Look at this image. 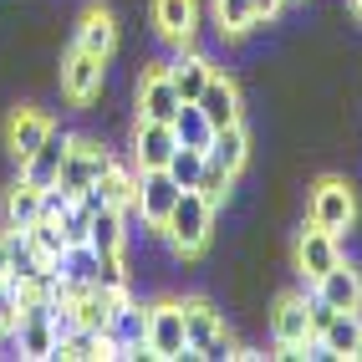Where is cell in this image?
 <instances>
[{
  "instance_id": "cell-1",
  "label": "cell",
  "mask_w": 362,
  "mask_h": 362,
  "mask_svg": "<svg viewBox=\"0 0 362 362\" xmlns=\"http://www.w3.org/2000/svg\"><path fill=\"white\" fill-rule=\"evenodd\" d=\"M158 235L168 240V250L179 260H194L209 245V235H214V204L199 194V189H184L179 204L168 209V220L158 225Z\"/></svg>"
},
{
  "instance_id": "cell-2",
  "label": "cell",
  "mask_w": 362,
  "mask_h": 362,
  "mask_svg": "<svg viewBox=\"0 0 362 362\" xmlns=\"http://www.w3.org/2000/svg\"><path fill=\"white\" fill-rule=\"evenodd\" d=\"M306 220L317 225V230H332V235L352 230V220H357V189L347 179H337V174H322L317 184H311Z\"/></svg>"
},
{
  "instance_id": "cell-3",
  "label": "cell",
  "mask_w": 362,
  "mask_h": 362,
  "mask_svg": "<svg viewBox=\"0 0 362 362\" xmlns=\"http://www.w3.org/2000/svg\"><path fill=\"white\" fill-rule=\"evenodd\" d=\"M311 337V311H306V291H286L271 306V342L281 347V357H301Z\"/></svg>"
},
{
  "instance_id": "cell-4",
  "label": "cell",
  "mask_w": 362,
  "mask_h": 362,
  "mask_svg": "<svg viewBox=\"0 0 362 362\" xmlns=\"http://www.w3.org/2000/svg\"><path fill=\"white\" fill-rule=\"evenodd\" d=\"M107 163H112V153L103 148V143H92V138H66V163H62V179H57V189L77 199L82 189H92V184H98V174H103Z\"/></svg>"
},
{
  "instance_id": "cell-5",
  "label": "cell",
  "mask_w": 362,
  "mask_h": 362,
  "mask_svg": "<svg viewBox=\"0 0 362 362\" xmlns=\"http://www.w3.org/2000/svg\"><path fill=\"white\" fill-rule=\"evenodd\" d=\"M148 357H158V362L189 357V337H184V301H153V306H148Z\"/></svg>"
},
{
  "instance_id": "cell-6",
  "label": "cell",
  "mask_w": 362,
  "mask_h": 362,
  "mask_svg": "<svg viewBox=\"0 0 362 362\" xmlns=\"http://www.w3.org/2000/svg\"><path fill=\"white\" fill-rule=\"evenodd\" d=\"M103 77H107V62L103 57L82 52V46H66V57H62V92H66V103L87 107L103 92Z\"/></svg>"
},
{
  "instance_id": "cell-7",
  "label": "cell",
  "mask_w": 362,
  "mask_h": 362,
  "mask_svg": "<svg viewBox=\"0 0 362 362\" xmlns=\"http://www.w3.org/2000/svg\"><path fill=\"white\" fill-rule=\"evenodd\" d=\"M107 337H112L117 347H123V357H148V306H138L128 291H123V296H112Z\"/></svg>"
},
{
  "instance_id": "cell-8",
  "label": "cell",
  "mask_w": 362,
  "mask_h": 362,
  "mask_svg": "<svg viewBox=\"0 0 362 362\" xmlns=\"http://www.w3.org/2000/svg\"><path fill=\"white\" fill-rule=\"evenodd\" d=\"M337 260H342V235L317 230V225L306 220V230L296 235V271H301V281H306V286H311V281H322Z\"/></svg>"
},
{
  "instance_id": "cell-9",
  "label": "cell",
  "mask_w": 362,
  "mask_h": 362,
  "mask_svg": "<svg viewBox=\"0 0 362 362\" xmlns=\"http://www.w3.org/2000/svg\"><path fill=\"white\" fill-rule=\"evenodd\" d=\"M179 194H184V189L168 179V168H138V199H133V209L143 214L148 230H158L168 220V209L179 204Z\"/></svg>"
},
{
  "instance_id": "cell-10",
  "label": "cell",
  "mask_w": 362,
  "mask_h": 362,
  "mask_svg": "<svg viewBox=\"0 0 362 362\" xmlns=\"http://www.w3.org/2000/svg\"><path fill=\"white\" fill-rule=\"evenodd\" d=\"M179 107H184V98H179V87L168 82V66H143V77H138V117L174 123Z\"/></svg>"
},
{
  "instance_id": "cell-11",
  "label": "cell",
  "mask_w": 362,
  "mask_h": 362,
  "mask_svg": "<svg viewBox=\"0 0 362 362\" xmlns=\"http://www.w3.org/2000/svg\"><path fill=\"white\" fill-rule=\"evenodd\" d=\"M52 117H46L41 107H16L11 117H6V153L21 163V158H31L36 148H41V143L46 138H52Z\"/></svg>"
},
{
  "instance_id": "cell-12",
  "label": "cell",
  "mask_w": 362,
  "mask_h": 362,
  "mask_svg": "<svg viewBox=\"0 0 362 362\" xmlns=\"http://www.w3.org/2000/svg\"><path fill=\"white\" fill-rule=\"evenodd\" d=\"M16 352L21 357H57V332H52V301L46 306H26L21 311V322H16Z\"/></svg>"
},
{
  "instance_id": "cell-13",
  "label": "cell",
  "mask_w": 362,
  "mask_h": 362,
  "mask_svg": "<svg viewBox=\"0 0 362 362\" xmlns=\"http://www.w3.org/2000/svg\"><path fill=\"white\" fill-rule=\"evenodd\" d=\"M153 31H158L168 46H194L199 0H153Z\"/></svg>"
},
{
  "instance_id": "cell-14",
  "label": "cell",
  "mask_w": 362,
  "mask_h": 362,
  "mask_svg": "<svg viewBox=\"0 0 362 362\" xmlns=\"http://www.w3.org/2000/svg\"><path fill=\"white\" fill-rule=\"evenodd\" d=\"M311 291H317L332 311H362V271L352 260H337L322 281H311Z\"/></svg>"
},
{
  "instance_id": "cell-15",
  "label": "cell",
  "mask_w": 362,
  "mask_h": 362,
  "mask_svg": "<svg viewBox=\"0 0 362 362\" xmlns=\"http://www.w3.org/2000/svg\"><path fill=\"white\" fill-rule=\"evenodd\" d=\"M179 138H174V123H153V117H138L133 128V163L138 168H163L174 158Z\"/></svg>"
},
{
  "instance_id": "cell-16",
  "label": "cell",
  "mask_w": 362,
  "mask_h": 362,
  "mask_svg": "<svg viewBox=\"0 0 362 362\" xmlns=\"http://www.w3.org/2000/svg\"><path fill=\"white\" fill-rule=\"evenodd\" d=\"M71 46H82V52L112 62V52H117V21H112V11H107V6H87L82 21H77V36H71Z\"/></svg>"
},
{
  "instance_id": "cell-17",
  "label": "cell",
  "mask_w": 362,
  "mask_h": 362,
  "mask_svg": "<svg viewBox=\"0 0 362 362\" xmlns=\"http://www.w3.org/2000/svg\"><path fill=\"white\" fill-rule=\"evenodd\" d=\"M225 317L209 301H184V337H189V357H204L214 347V337H225Z\"/></svg>"
},
{
  "instance_id": "cell-18",
  "label": "cell",
  "mask_w": 362,
  "mask_h": 362,
  "mask_svg": "<svg viewBox=\"0 0 362 362\" xmlns=\"http://www.w3.org/2000/svg\"><path fill=\"white\" fill-rule=\"evenodd\" d=\"M199 112L209 117L214 128H230V123H240V87L225 77V71H214V77L204 82V92H199Z\"/></svg>"
},
{
  "instance_id": "cell-19",
  "label": "cell",
  "mask_w": 362,
  "mask_h": 362,
  "mask_svg": "<svg viewBox=\"0 0 362 362\" xmlns=\"http://www.w3.org/2000/svg\"><path fill=\"white\" fill-rule=\"evenodd\" d=\"M209 77H214V62H209L204 52H194V46H179V57L168 62V82L179 87V98H184V103H194L199 92H204Z\"/></svg>"
},
{
  "instance_id": "cell-20",
  "label": "cell",
  "mask_w": 362,
  "mask_h": 362,
  "mask_svg": "<svg viewBox=\"0 0 362 362\" xmlns=\"http://www.w3.org/2000/svg\"><path fill=\"white\" fill-rule=\"evenodd\" d=\"M62 163H66V138L52 128V138H46L31 158H21V179L36 184V189H52V184L62 179Z\"/></svg>"
},
{
  "instance_id": "cell-21",
  "label": "cell",
  "mask_w": 362,
  "mask_h": 362,
  "mask_svg": "<svg viewBox=\"0 0 362 362\" xmlns=\"http://www.w3.org/2000/svg\"><path fill=\"white\" fill-rule=\"evenodd\" d=\"M128 245V209H92V225H87V250L92 255H112Z\"/></svg>"
},
{
  "instance_id": "cell-22",
  "label": "cell",
  "mask_w": 362,
  "mask_h": 362,
  "mask_svg": "<svg viewBox=\"0 0 362 362\" xmlns=\"http://www.w3.org/2000/svg\"><path fill=\"white\" fill-rule=\"evenodd\" d=\"M204 158H209V163H220L225 174H240V168H245V158H250V133H245V123L214 128L209 148H204Z\"/></svg>"
},
{
  "instance_id": "cell-23",
  "label": "cell",
  "mask_w": 362,
  "mask_h": 362,
  "mask_svg": "<svg viewBox=\"0 0 362 362\" xmlns=\"http://www.w3.org/2000/svg\"><path fill=\"white\" fill-rule=\"evenodd\" d=\"M92 189L103 194L107 209H128V214H133V199H138V168H123V163L112 158L103 174H98V184H92Z\"/></svg>"
},
{
  "instance_id": "cell-24",
  "label": "cell",
  "mask_w": 362,
  "mask_h": 362,
  "mask_svg": "<svg viewBox=\"0 0 362 362\" xmlns=\"http://www.w3.org/2000/svg\"><path fill=\"white\" fill-rule=\"evenodd\" d=\"M317 337L327 342V352H332L337 362H352V352H357V342H362V311H332V322H327Z\"/></svg>"
},
{
  "instance_id": "cell-25",
  "label": "cell",
  "mask_w": 362,
  "mask_h": 362,
  "mask_svg": "<svg viewBox=\"0 0 362 362\" xmlns=\"http://www.w3.org/2000/svg\"><path fill=\"white\" fill-rule=\"evenodd\" d=\"M41 220V189L16 179V189H6V230H31Z\"/></svg>"
},
{
  "instance_id": "cell-26",
  "label": "cell",
  "mask_w": 362,
  "mask_h": 362,
  "mask_svg": "<svg viewBox=\"0 0 362 362\" xmlns=\"http://www.w3.org/2000/svg\"><path fill=\"white\" fill-rule=\"evenodd\" d=\"M174 138L184 143V148H209V138H214V123L199 112V103H184L174 112Z\"/></svg>"
},
{
  "instance_id": "cell-27",
  "label": "cell",
  "mask_w": 362,
  "mask_h": 362,
  "mask_svg": "<svg viewBox=\"0 0 362 362\" xmlns=\"http://www.w3.org/2000/svg\"><path fill=\"white\" fill-rule=\"evenodd\" d=\"M214 26H220V36L240 41L250 26H260L255 11H250V0H214Z\"/></svg>"
},
{
  "instance_id": "cell-28",
  "label": "cell",
  "mask_w": 362,
  "mask_h": 362,
  "mask_svg": "<svg viewBox=\"0 0 362 362\" xmlns=\"http://www.w3.org/2000/svg\"><path fill=\"white\" fill-rule=\"evenodd\" d=\"M26 235H31V245H36L41 265H57V260L66 255V235H62V225H57V220H46V214H41V220H36Z\"/></svg>"
},
{
  "instance_id": "cell-29",
  "label": "cell",
  "mask_w": 362,
  "mask_h": 362,
  "mask_svg": "<svg viewBox=\"0 0 362 362\" xmlns=\"http://www.w3.org/2000/svg\"><path fill=\"white\" fill-rule=\"evenodd\" d=\"M163 168H168V179H174L179 189H194L199 174H204V148H184V143H179L174 158H168Z\"/></svg>"
},
{
  "instance_id": "cell-30",
  "label": "cell",
  "mask_w": 362,
  "mask_h": 362,
  "mask_svg": "<svg viewBox=\"0 0 362 362\" xmlns=\"http://www.w3.org/2000/svg\"><path fill=\"white\" fill-rule=\"evenodd\" d=\"M98 286H103L107 296H123V291H128V265H123V250L98 255Z\"/></svg>"
},
{
  "instance_id": "cell-31",
  "label": "cell",
  "mask_w": 362,
  "mask_h": 362,
  "mask_svg": "<svg viewBox=\"0 0 362 362\" xmlns=\"http://www.w3.org/2000/svg\"><path fill=\"white\" fill-rule=\"evenodd\" d=\"M230 179H235V174H225L220 163H209V158H204V174H199V184H194V189H199V194H204L214 209H220V204L230 199Z\"/></svg>"
},
{
  "instance_id": "cell-32",
  "label": "cell",
  "mask_w": 362,
  "mask_h": 362,
  "mask_svg": "<svg viewBox=\"0 0 362 362\" xmlns=\"http://www.w3.org/2000/svg\"><path fill=\"white\" fill-rule=\"evenodd\" d=\"M62 235H66V245H87V225H92V209L82 204V199H71L66 204V214H62Z\"/></svg>"
},
{
  "instance_id": "cell-33",
  "label": "cell",
  "mask_w": 362,
  "mask_h": 362,
  "mask_svg": "<svg viewBox=\"0 0 362 362\" xmlns=\"http://www.w3.org/2000/svg\"><path fill=\"white\" fill-rule=\"evenodd\" d=\"M16 322H21V296H16L11 281H0V337H11Z\"/></svg>"
},
{
  "instance_id": "cell-34",
  "label": "cell",
  "mask_w": 362,
  "mask_h": 362,
  "mask_svg": "<svg viewBox=\"0 0 362 362\" xmlns=\"http://www.w3.org/2000/svg\"><path fill=\"white\" fill-rule=\"evenodd\" d=\"M281 6H286V0H250L255 21H276V16H281Z\"/></svg>"
},
{
  "instance_id": "cell-35",
  "label": "cell",
  "mask_w": 362,
  "mask_h": 362,
  "mask_svg": "<svg viewBox=\"0 0 362 362\" xmlns=\"http://www.w3.org/2000/svg\"><path fill=\"white\" fill-rule=\"evenodd\" d=\"M11 276V240H6V230H0V281Z\"/></svg>"
},
{
  "instance_id": "cell-36",
  "label": "cell",
  "mask_w": 362,
  "mask_h": 362,
  "mask_svg": "<svg viewBox=\"0 0 362 362\" xmlns=\"http://www.w3.org/2000/svg\"><path fill=\"white\" fill-rule=\"evenodd\" d=\"M347 6H352V16H357V21H362V0H347Z\"/></svg>"
},
{
  "instance_id": "cell-37",
  "label": "cell",
  "mask_w": 362,
  "mask_h": 362,
  "mask_svg": "<svg viewBox=\"0 0 362 362\" xmlns=\"http://www.w3.org/2000/svg\"><path fill=\"white\" fill-rule=\"evenodd\" d=\"M352 362H362V342H357V352H352Z\"/></svg>"
}]
</instances>
